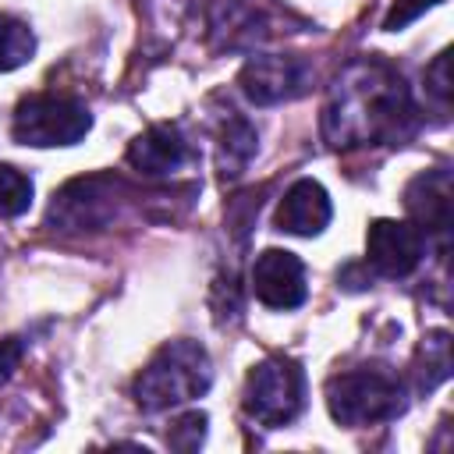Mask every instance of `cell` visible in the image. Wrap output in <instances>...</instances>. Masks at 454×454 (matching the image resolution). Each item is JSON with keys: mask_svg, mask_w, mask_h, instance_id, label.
<instances>
[{"mask_svg": "<svg viewBox=\"0 0 454 454\" xmlns=\"http://www.w3.org/2000/svg\"><path fill=\"white\" fill-rule=\"evenodd\" d=\"M319 124H323V138L333 149L401 142L415 128L411 92L401 71L390 67L387 60L380 57L351 60L326 89Z\"/></svg>", "mask_w": 454, "mask_h": 454, "instance_id": "obj_1", "label": "cell"}, {"mask_svg": "<svg viewBox=\"0 0 454 454\" xmlns=\"http://www.w3.org/2000/svg\"><path fill=\"white\" fill-rule=\"evenodd\" d=\"M213 383L209 355L199 340H167L135 380V404L142 411H167L202 397Z\"/></svg>", "mask_w": 454, "mask_h": 454, "instance_id": "obj_2", "label": "cell"}, {"mask_svg": "<svg viewBox=\"0 0 454 454\" xmlns=\"http://www.w3.org/2000/svg\"><path fill=\"white\" fill-rule=\"evenodd\" d=\"M404 383L387 365H358L348 372L330 376L326 383V408L340 426H376L390 422L404 411Z\"/></svg>", "mask_w": 454, "mask_h": 454, "instance_id": "obj_3", "label": "cell"}, {"mask_svg": "<svg viewBox=\"0 0 454 454\" xmlns=\"http://www.w3.org/2000/svg\"><path fill=\"white\" fill-rule=\"evenodd\" d=\"M245 415L255 419L266 429H280L298 419L305 408V369L294 358L270 355L259 365H252L241 394Z\"/></svg>", "mask_w": 454, "mask_h": 454, "instance_id": "obj_4", "label": "cell"}, {"mask_svg": "<svg viewBox=\"0 0 454 454\" xmlns=\"http://www.w3.org/2000/svg\"><path fill=\"white\" fill-rule=\"evenodd\" d=\"M89 128H92V114L85 110V103H78L71 96H50V92L25 96L11 117L14 142L35 145V149L74 145L85 138Z\"/></svg>", "mask_w": 454, "mask_h": 454, "instance_id": "obj_5", "label": "cell"}, {"mask_svg": "<svg viewBox=\"0 0 454 454\" xmlns=\"http://www.w3.org/2000/svg\"><path fill=\"white\" fill-rule=\"evenodd\" d=\"M124 199H128V184L114 174L74 177L53 195L46 223L57 231H103L117 220Z\"/></svg>", "mask_w": 454, "mask_h": 454, "instance_id": "obj_6", "label": "cell"}, {"mask_svg": "<svg viewBox=\"0 0 454 454\" xmlns=\"http://www.w3.org/2000/svg\"><path fill=\"white\" fill-rule=\"evenodd\" d=\"M312 82V71L301 57H284V53H255L241 67V92L255 106H277L294 96H301Z\"/></svg>", "mask_w": 454, "mask_h": 454, "instance_id": "obj_7", "label": "cell"}, {"mask_svg": "<svg viewBox=\"0 0 454 454\" xmlns=\"http://www.w3.org/2000/svg\"><path fill=\"white\" fill-rule=\"evenodd\" d=\"M426 255V234L408 220H372L365 234V262L380 277H408Z\"/></svg>", "mask_w": 454, "mask_h": 454, "instance_id": "obj_8", "label": "cell"}, {"mask_svg": "<svg viewBox=\"0 0 454 454\" xmlns=\"http://www.w3.org/2000/svg\"><path fill=\"white\" fill-rule=\"evenodd\" d=\"M252 294L266 309H298L309 298L305 262L284 248L259 252L252 262Z\"/></svg>", "mask_w": 454, "mask_h": 454, "instance_id": "obj_9", "label": "cell"}, {"mask_svg": "<svg viewBox=\"0 0 454 454\" xmlns=\"http://www.w3.org/2000/svg\"><path fill=\"white\" fill-rule=\"evenodd\" d=\"M404 209H408L411 223L426 238L447 241V234H450V213H454L450 170L447 167H433V170L415 174L408 181V188H404Z\"/></svg>", "mask_w": 454, "mask_h": 454, "instance_id": "obj_10", "label": "cell"}, {"mask_svg": "<svg viewBox=\"0 0 454 454\" xmlns=\"http://www.w3.org/2000/svg\"><path fill=\"white\" fill-rule=\"evenodd\" d=\"M124 160L142 177H174L195 160V153L177 124H153L128 145Z\"/></svg>", "mask_w": 454, "mask_h": 454, "instance_id": "obj_11", "label": "cell"}, {"mask_svg": "<svg viewBox=\"0 0 454 454\" xmlns=\"http://www.w3.org/2000/svg\"><path fill=\"white\" fill-rule=\"evenodd\" d=\"M330 216H333L330 195H326V188H323L319 181H312V177H298V181L284 192V199H280V206H277V227L287 231V234H298V238L319 234V231L330 223Z\"/></svg>", "mask_w": 454, "mask_h": 454, "instance_id": "obj_12", "label": "cell"}, {"mask_svg": "<svg viewBox=\"0 0 454 454\" xmlns=\"http://www.w3.org/2000/svg\"><path fill=\"white\" fill-rule=\"evenodd\" d=\"M255 149H259L255 128H252L245 117L231 114L227 124H223V131H220V142H216V170H220V177H223V181L241 177L245 167L252 163Z\"/></svg>", "mask_w": 454, "mask_h": 454, "instance_id": "obj_13", "label": "cell"}, {"mask_svg": "<svg viewBox=\"0 0 454 454\" xmlns=\"http://www.w3.org/2000/svg\"><path fill=\"white\" fill-rule=\"evenodd\" d=\"M415 383L419 390H433L450 376V333L447 330H433L426 333L422 348H419V362H415Z\"/></svg>", "mask_w": 454, "mask_h": 454, "instance_id": "obj_14", "label": "cell"}, {"mask_svg": "<svg viewBox=\"0 0 454 454\" xmlns=\"http://www.w3.org/2000/svg\"><path fill=\"white\" fill-rule=\"evenodd\" d=\"M35 53V35L25 21L0 14V71H14L21 64H28Z\"/></svg>", "mask_w": 454, "mask_h": 454, "instance_id": "obj_15", "label": "cell"}, {"mask_svg": "<svg viewBox=\"0 0 454 454\" xmlns=\"http://www.w3.org/2000/svg\"><path fill=\"white\" fill-rule=\"evenodd\" d=\"M32 206V177H25L21 170L0 163V216H21Z\"/></svg>", "mask_w": 454, "mask_h": 454, "instance_id": "obj_16", "label": "cell"}, {"mask_svg": "<svg viewBox=\"0 0 454 454\" xmlns=\"http://www.w3.org/2000/svg\"><path fill=\"white\" fill-rule=\"evenodd\" d=\"M202 436H206V411H188V415L174 419L167 429V443L174 450H195L202 443Z\"/></svg>", "mask_w": 454, "mask_h": 454, "instance_id": "obj_17", "label": "cell"}, {"mask_svg": "<svg viewBox=\"0 0 454 454\" xmlns=\"http://www.w3.org/2000/svg\"><path fill=\"white\" fill-rule=\"evenodd\" d=\"M436 4H443V0H394L390 11H387V18H383V28H387V32H397V28L411 25L419 14H426V11L436 7Z\"/></svg>", "mask_w": 454, "mask_h": 454, "instance_id": "obj_18", "label": "cell"}, {"mask_svg": "<svg viewBox=\"0 0 454 454\" xmlns=\"http://www.w3.org/2000/svg\"><path fill=\"white\" fill-rule=\"evenodd\" d=\"M447 53H436V60L426 67V92L436 99V106L440 110H447V103H450V74H447Z\"/></svg>", "mask_w": 454, "mask_h": 454, "instance_id": "obj_19", "label": "cell"}, {"mask_svg": "<svg viewBox=\"0 0 454 454\" xmlns=\"http://www.w3.org/2000/svg\"><path fill=\"white\" fill-rule=\"evenodd\" d=\"M21 358H25V340L21 337H4L0 340V383H7L14 376Z\"/></svg>", "mask_w": 454, "mask_h": 454, "instance_id": "obj_20", "label": "cell"}]
</instances>
